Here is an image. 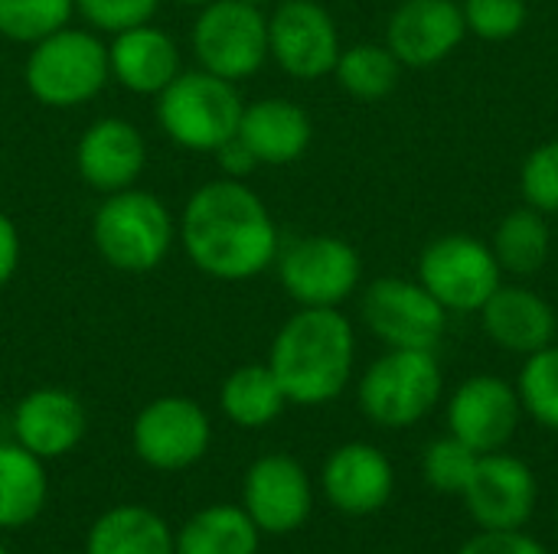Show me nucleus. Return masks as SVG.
I'll list each match as a JSON object with an SVG mask.
<instances>
[{"label": "nucleus", "instance_id": "obj_1", "mask_svg": "<svg viewBox=\"0 0 558 554\" xmlns=\"http://www.w3.org/2000/svg\"><path fill=\"white\" fill-rule=\"evenodd\" d=\"M183 245L190 261L219 281H248L278 261V229L242 180H216L190 196Z\"/></svg>", "mask_w": 558, "mask_h": 554}, {"label": "nucleus", "instance_id": "obj_2", "mask_svg": "<svg viewBox=\"0 0 558 554\" xmlns=\"http://www.w3.org/2000/svg\"><path fill=\"white\" fill-rule=\"evenodd\" d=\"M356 362L353 323L337 307H301L275 336L268 366L288 405H327L350 385Z\"/></svg>", "mask_w": 558, "mask_h": 554}, {"label": "nucleus", "instance_id": "obj_3", "mask_svg": "<svg viewBox=\"0 0 558 554\" xmlns=\"http://www.w3.org/2000/svg\"><path fill=\"white\" fill-rule=\"evenodd\" d=\"M92 238L98 255L128 274L154 271L173 242V219L167 206L144 189H118L98 206L92 219Z\"/></svg>", "mask_w": 558, "mask_h": 554}, {"label": "nucleus", "instance_id": "obj_4", "mask_svg": "<svg viewBox=\"0 0 558 554\" xmlns=\"http://www.w3.org/2000/svg\"><path fill=\"white\" fill-rule=\"evenodd\" d=\"M445 389L441 366L428 349H389L360 379L363 415L389 431L412 428L438 405Z\"/></svg>", "mask_w": 558, "mask_h": 554}, {"label": "nucleus", "instance_id": "obj_5", "mask_svg": "<svg viewBox=\"0 0 558 554\" xmlns=\"http://www.w3.org/2000/svg\"><path fill=\"white\" fill-rule=\"evenodd\" d=\"M242 98L232 82L199 69L180 72L163 91L157 104L160 127L167 137L186 150H216L226 144L242 121Z\"/></svg>", "mask_w": 558, "mask_h": 554}, {"label": "nucleus", "instance_id": "obj_6", "mask_svg": "<svg viewBox=\"0 0 558 554\" xmlns=\"http://www.w3.org/2000/svg\"><path fill=\"white\" fill-rule=\"evenodd\" d=\"M111 75L108 49L85 29L62 26L59 33L33 42L26 59V85L36 101L49 108H72L92 101Z\"/></svg>", "mask_w": 558, "mask_h": 554}, {"label": "nucleus", "instance_id": "obj_7", "mask_svg": "<svg viewBox=\"0 0 558 554\" xmlns=\"http://www.w3.org/2000/svg\"><path fill=\"white\" fill-rule=\"evenodd\" d=\"M418 281L448 313H481L504 284V271L487 242L468 232H451L425 245L418 258Z\"/></svg>", "mask_w": 558, "mask_h": 554}, {"label": "nucleus", "instance_id": "obj_8", "mask_svg": "<svg viewBox=\"0 0 558 554\" xmlns=\"http://www.w3.org/2000/svg\"><path fill=\"white\" fill-rule=\"evenodd\" d=\"M193 52L226 82L248 78L268 59V16L245 0H213L193 26Z\"/></svg>", "mask_w": 558, "mask_h": 554}, {"label": "nucleus", "instance_id": "obj_9", "mask_svg": "<svg viewBox=\"0 0 558 554\" xmlns=\"http://www.w3.org/2000/svg\"><path fill=\"white\" fill-rule=\"evenodd\" d=\"M363 323L389 349H428L441 343L448 330V310L409 278H379L363 291Z\"/></svg>", "mask_w": 558, "mask_h": 554}, {"label": "nucleus", "instance_id": "obj_10", "mask_svg": "<svg viewBox=\"0 0 558 554\" xmlns=\"http://www.w3.org/2000/svg\"><path fill=\"white\" fill-rule=\"evenodd\" d=\"M278 278L301 307H340L363 278L360 255L337 235H307L278 251Z\"/></svg>", "mask_w": 558, "mask_h": 554}, {"label": "nucleus", "instance_id": "obj_11", "mask_svg": "<svg viewBox=\"0 0 558 554\" xmlns=\"http://www.w3.org/2000/svg\"><path fill=\"white\" fill-rule=\"evenodd\" d=\"M131 444L150 470L180 473L206 457L213 444V424L193 398L167 395L141 408L131 428Z\"/></svg>", "mask_w": 558, "mask_h": 554}, {"label": "nucleus", "instance_id": "obj_12", "mask_svg": "<svg viewBox=\"0 0 558 554\" xmlns=\"http://www.w3.org/2000/svg\"><path fill=\"white\" fill-rule=\"evenodd\" d=\"M461 500L471 519L477 522V529H490V532L523 529L536 509L539 483L523 457L507 451H490L477 457Z\"/></svg>", "mask_w": 558, "mask_h": 554}, {"label": "nucleus", "instance_id": "obj_13", "mask_svg": "<svg viewBox=\"0 0 558 554\" xmlns=\"http://www.w3.org/2000/svg\"><path fill=\"white\" fill-rule=\"evenodd\" d=\"M242 509L262 535L298 532L314 513V483L291 454L258 457L242 480Z\"/></svg>", "mask_w": 558, "mask_h": 554}, {"label": "nucleus", "instance_id": "obj_14", "mask_svg": "<svg viewBox=\"0 0 558 554\" xmlns=\"http://www.w3.org/2000/svg\"><path fill=\"white\" fill-rule=\"evenodd\" d=\"M523 418L517 385L500 376H471L448 398V434L468 444L474 454L504 451Z\"/></svg>", "mask_w": 558, "mask_h": 554}, {"label": "nucleus", "instance_id": "obj_15", "mask_svg": "<svg viewBox=\"0 0 558 554\" xmlns=\"http://www.w3.org/2000/svg\"><path fill=\"white\" fill-rule=\"evenodd\" d=\"M268 56L294 78H320L340 59V33L317 0H284L268 16Z\"/></svg>", "mask_w": 558, "mask_h": 554}, {"label": "nucleus", "instance_id": "obj_16", "mask_svg": "<svg viewBox=\"0 0 558 554\" xmlns=\"http://www.w3.org/2000/svg\"><path fill=\"white\" fill-rule=\"evenodd\" d=\"M468 36L458 0H402L386 26V46L409 69L445 62Z\"/></svg>", "mask_w": 558, "mask_h": 554}, {"label": "nucleus", "instance_id": "obj_17", "mask_svg": "<svg viewBox=\"0 0 558 554\" xmlns=\"http://www.w3.org/2000/svg\"><path fill=\"white\" fill-rule=\"evenodd\" d=\"M320 487L327 503L353 519L379 513L396 490V470L392 460L363 441L337 447L320 470Z\"/></svg>", "mask_w": 558, "mask_h": 554}, {"label": "nucleus", "instance_id": "obj_18", "mask_svg": "<svg viewBox=\"0 0 558 554\" xmlns=\"http://www.w3.org/2000/svg\"><path fill=\"white\" fill-rule=\"evenodd\" d=\"M85 438V408L65 389H36L13 408V441L39 460L65 457Z\"/></svg>", "mask_w": 558, "mask_h": 554}, {"label": "nucleus", "instance_id": "obj_19", "mask_svg": "<svg viewBox=\"0 0 558 554\" xmlns=\"http://www.w3.org/2000/svg\"><path fill=\"white\" fill-rule=\"evenodd\" d=\"M484 333L507 353L533 356L556 343L558 317L553 304L523 284H500L481 307Z\"/></svg>", "mask_w": 558, "mask_h": 554}, {"label": "nucleus", "instance_id": "obj_20", "mask_svg": "<svg viewBox=\"0 0 558 554\" xmlns=\"http://www.w3.org/2000/svg\"><path fill=\"white\" fill-rule=\"evenodd\" d=\"M144 160H147V150H144L141 131L121 118L95 121L82 134L78 150H75L82 180L105 196L134 186V180L144 170Z\"/></svg>", "mask_w": 558, "mask_h": 554}, {"label": "nucleus", "instance_id": "obj_21", "mask_svg": "<svg viewBox=\"0 0 558 554\" xmlns=\"http://www.w3.org/2000/svg\"><path fill=\"white\" fill-rule=\"evenodd\" d=\"M111 75L137 95H160L177 75H180V49L177 42L144 23L124 33H114V42L108 49Z\"/></svg>", "mask_w": 558, "mask_h": 554}, {"label": "nucleus", "instance_id": "obj_22", "mask_svg": "<svg viewBox=\"0 0 558 554\" xmlns=\"http://www.w3.org/2000/svg\"><path fill=\"white\" fill-rule=\"evenodd\" d=\"M239 137L248 144L258 163L284 167L311 147L314 124L301 104L288 98H262L242 111Z\"/></svg>", "mask_w": 558, "mask_h": 554}, {"label": "nucleus", "instance_id": "obj_23", "mask_svg": "<svg viewBox=\"0 0 558 554\" xmlns=\"http://www.w3.org/2000/svg\"><path fill=\"white\" fill-rule=\"evenodd\" d=\"M177 532L150 506L124 503L105 509L88 535L85 554H177Z\"/></svg>", "mask_w": 558, "mask_h": 554}, {"label": "nucleus", "instance_id": "obj_24", "mask_svg": "<svg viewBox=\"0 0 558 554\" xmlns=\"http://www.w3.org/2000/svg\"><path fill=\"white\" fill-rule=\"evenodd\" d=\"M49 500L46 460L20 447L0 444V532L23 529L39 519Z\"/></svg>", "mask_w": 558, "mask_h": 554}, {"label": "nucleus", "instance_id": "obj_25", "mask_svg": "<svg viewBox=\"0 0 558 554\" xmlns=\"http://www.w3.org/2000/svg\"><path fill=\"white\" fill-rule=\"evenodd\" d=\"M177 554H258L262 532L235 503H216L193 513L177 529Z\"/></svg>", "mask_w": 558, "mask_h": 554}, {"label": "nucleus", "instance_id": "obj_26", "mask_svg": "<svg viewBox=\"0 0 558 554\" xmlns=\"http://www.w3.org/2000/svg\"><path fill=\"white\" fill-rule=\"evenodd\" d=\"M490 248L504 274H517V278L539 274L553 255V232L546 216L536 212L533 206H520L507 212L497 222Z\"/></svg>", "mask_w": 558, "mask_h": 554}, {"label": "nucleus", "instance_id": "obj_27", "mask_svg": "<svg viewBox=\"0 0 558 554\" xmlns=\"http://www.w3.org/2000/svg\"><path fill=\"white\" fill-rule=\"evenodd\" d=\"M284 405L288 395L268 362L235 369L219 392L222 415L239 428H268L284 411Z\"/></svg>", "mask_w": 558, "mask_h": 554}, {"label": "nucleus", "instance_id": "obj_28", "mask_svg": "<svg viewBox=\"0 0 558 554\" xmlns=\"http://www.w3.org/2000/svg\"><path fill=\"white\" fill-rule=\"evenodd\" d=\"M333 75L347 95L363 98V101H376V98H386L399 85L402 62L392 56L389 46L356 42L350 49H340Z\"/></svg>", "mask_w": 558, "mask_h": 554}, {"label": "nucleus", "instance_id": "obj_29", "mask_svg": "<svg viewBox=\"0 0 558 554\" xmlns=\"http://www.w3.org/2000/svg\"><path fill=\"white\" fill-rule=\"evenodd\" d=\"M517 395L523 405V415H530L536 424L558 431V346H546L533 356H526Z\"/></svg>", "mask_w": 558, "mask_h": 554}, {"label": "nucleus", "instance_id": "obj_30", "mask_svg": "<svg viewBox=\"0 0 558 554\" xmlns=\"http://www.w3.org/2000/svg\"><path fill=\"white\" fill-rule=\"evenodd\" d=\"M75 13V0H0V36L39 42L59 33Z\"/></svg>", "mask_w": 558, "mask_h": 554}, {"label": "nucleus", "instance_id": "obj_31", "mask_svg": "<svg viewBox=\"0 0 558 554\" xmlns=\"http://www.w3.org/2000/svg\"><path fill=\"white\" fill-rule=\"evenodd\" d=\"M481 454H474L468 444H461L458 438H438L425 447L422 454V477L425 483L441 493V496H461L471 473H474V464H477Z\"/></svg>", "mask_w": 558, "mask_h": 554}, {"label": "nucleus", "instance_id": "obj_32", "mask_svg": "<svg viewBox=\"0 0 558 554\" xmlns=\"http://www.w3.org/2000/svg\"><path fill=\"white\" fill-rule=\"evenodd\" d=\"M461 13H464L468 33L487 42H504V39H513L526 26L530 7L526 0H464Z\"/></svg>", "mask_w": 558, "mask_h": 554}, {"label": "nucleus", "instance_id": "obj_33", "mask_svg": "<svg viewBox=\"0 0 558 554\" xmlns=\"http://www.w3.org/2000/svg\"><path fill=\"white\" fill-rule=\"evenodd\" d=\"M520 186L526 206L543 216H558V140L539 144L520 170Z\"/></svg>", "mask_w": 558, "mask_h": 554}, {"label": "nucleus", "instance_id": "obj_34", "mask_svg": "<svg viewBox=\"0 0 558 554\" xmlns=\"http://www.w3.org/2000/svg\"><path fill=\"white\" fill-rule=\"evenodd\" d=\"M75 10L105 33L144 26L157 13V0H75Z\"/></svg>", "mask_w": 558, "mask_h": 554}, {"label": "nucleus", "instance_id": "obj_35", "mask_svg": "<svg viewBox=\"0 0 558 554\" xmlns=\"http://www.w3.org/2000/svg\"><path fill=\"white\" fill-rule=\"evenodd\" d=\"M458 554H549L543 542H536L533 535H526L523 529H507V532H490L481 529L477 535H471Z\"/></svg>", "mask_w": 558, "mask_h": 554}, {"label": "nucleus", "instance_id": "obj_36", "mask_svg": "<svg viewBox=\"0 0 558 554\" xmlns=\"http://www.w3.org/2000/svg\"><path fill=\"white\" fill-rule=\"evenodd\" d=\"M216 157H219V167L226 170V176H229V180H242V176H248V173L258 167L255 153H252V150H248V144L239 137V131H235L226 144H219V147H216Z\"/></svg>", "mask_w": 558, "mask_h": 554}, {"label": "nucleus", "instance_id": "obj_37", "mask_svg": "<svg viewBox=\"0 0 558 554\" xmlns=\"http://www.w3.org/2000/svg\"><path fill=\"white\" fill-rule=\"evenodd\" d=\"M20 264V235H16V225L0 212V287L13 278Z\"/></svg>", "mask_w": 558, "mask_h": 554}, {"label": "nucleus", "instance_id": "obj_38", "mask_svg": "<svg viewBox=\"0 0 558 554\" xmlns=\"http://www.w3.org/2000/svg\"><path fill=\"white\" fill-rule=\"evenodd\" d=\"M177 3H193V7H206V3H213V0H177Z\"/></svg>", "mask_w": 558, "mask_h": 554}, {"label": "nucleus", "instance_id": "obj_39", "mask_svg": "<svg viewBox=\"0 0 558 554\" xmlns=\"http://www.w3.org/2000/svg\"><path fill=\"white\" fill-rule=\"evenodd\" d=\"M245 3H255V7H262V3H271V0H245Z\"/></svg>", "mask_w": 558, "mask_h": 554}, {"label": "nucleus", "instance_id": "obj_40", "mask_svg": "<svg viewBox=\"0 0 558 554\" xmlns=\"http://www.w3.org/2000/svg\"><path fill=\"white\" fill-rule=\"evenodd\" d=\"M0 554H10V549H7V545H3V542H0Z\"/></svg>", "mask_w": 558, "mask_h": 554}]
</instances>
